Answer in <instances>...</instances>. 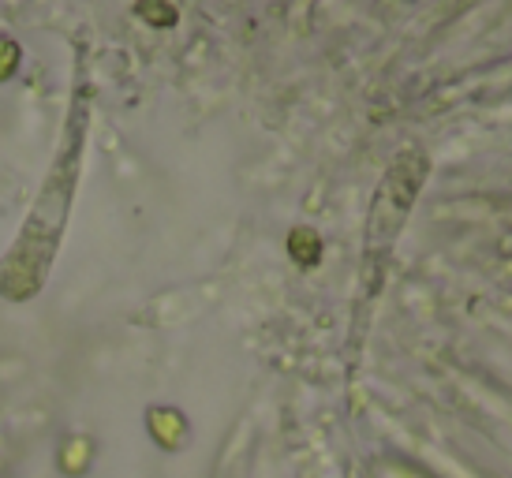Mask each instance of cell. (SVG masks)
Here are the masks:
<instances>
[{
	"label": "cell",
	"instance_id": "cell-1",
	"mask_svg": "<svg viewBox=\"0 0 512 478\" xmlns=\"http://www.w3.org/2000/svg\"><path fill=\"white\" fill-rule=\"evenodd\" d=\"M214 478H247V434H236V441H228V449L221 452Z\"/></svg>",
	"mask_w": 512,
	"mask_h": 478
}]
</instances>
